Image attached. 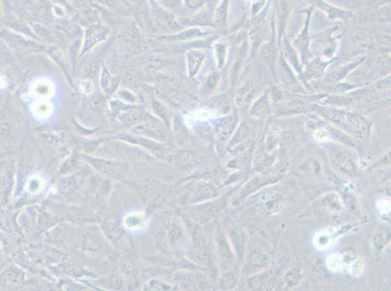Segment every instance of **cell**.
Wrapping results in <instances>:
<instances>
[{
	"mask_svg": "<svg viewBox=\"0 0 391 291\" xmlns=\"http://www.w3.org/2000/svg\"><path fill=\"white\" fill-rule=\"evenodd\" d=\"M122 139L123 140L130 142V143L136 144V145L142 146V148L147 149V150L151 151V153L159 155V157L167 155L166 153L167 149L160 142L150 140V139L143 138V137L141 136H129V135L123 137Z\"/></svg>",
	"mask_w": 391,
	"mask_h": 291,
	"instance_id": "9a60e30c",
	"label": "cell"
},
{
	"mask_svg": "<svg viewBox=\"0 0 391 291\" xmlns=\"http://www.w3.org/2000/svg\"><path fill=\"white\" fill-rule=\"evenodd\" d=\"M326 265L327 268L336 273V272L342 271L345 267V259L341 255L331 254L326 259Z\"/></svg>",
	"mask_w": 391,
	"mask_h": 291,
	"instance_id": "484cf974",
	"label": "cell"
},
{
	"mask_svg": "<svg viewBox=\"0 0 391 291\" xmlns=\"http://www.w3.org/2000/svg\"><path fill=\"white\" fill-rule=\"evenodd\" d=\"M301 279H302L301 268L298 267V265H296V266L291 267V268L286 272L283 279L284 285H285L286 288H294V286L299 283Z\"/></svg>",
	"mask_w": 391,
	"mask_h": 291,
	"instance_id": "d4e9b609",
	"label": "cell"
},
{
	"mask_svg": "<svg viewBox=\"0 0 391 291\" xmlns=\"http://www.w3.org/2000/svg\"><path fill=\"white\" fill-rule=\"evenodd\" d=\"M231 240L234 244V255H238L239 259H245L246 239L243 231L234 229L231 231Z\"/></svg>",
	"mask_w": 391,
	"mask_h": 291,
	"instance_id": "603a6c76",
	"label": "cell"
},
{
	"mask_svg": "<svg viewBox=\"0 0 391 291\" xmlns=\"http://www.w3.org/2000/svg\"><path fill=\"white\" fill-rule=\"evenodd\" d=\"M391 242V224H381L376 228L372 244L376 252H383Z\"/></svg>",
	"mask_w": 391,
	"mask_h": 291,
	"instance_id": "5bb4252c",
	"label": "cell"
},
{
	"mask_svg": "<svg viewBox=\"0 0 391 291\" xmlns=\"http://www.w3.org/2000/svg\"><path fill=\"white\" fill-rule=\"evenodd\" d=\"M301 168H302L303 171L310 173V174L312 175L319 174V173L321 171V165H319V163L314 160L308 162L305 164H304V166Z\"/></svg>",
	"mask_w": 391,
	"mask_h": 291,
	"instance_id": "d6a6232c",
	"label": "cell"
},
{
	"mask_svg": "<svg viewBox=\"0 0 391 291\" xmlns=\"http://www.w3.org/2000/svg\"><path fill=\"white\" fill-rule=\"evenodd\" d=\"M218 196L217 188L210 182L201 181L192 186L184 195V204L197 205L213 200Z\"/></svg>",
	"mask_w": 391,
	"mask_h": 291,
	"instance_id": "ba28073f",
	"label": "cell"
},
{
	"mask_svg": "<svg viewBox=\"0 0 391 291\" xmlns=\"http://www.w3.org/2000/svg\"><path fill=\"white\" fill-rule=\"evenodd\" d=\"M104 148L110 149V153L112 155H116L115 157H119L121 158H146V153L143 151L139 150V148H126L123 145H120V143H110L108 146H104Z\"/></svg>",
	"mask_w": 391,
	"mask_h": 291,
	"instance_id": "ffe728a7",
	"label": "cell"
},
{
	"mask_svg": "<svg viewBox=\"0 0 391 291\" xmlns=\"http://www.w3.org/2000/svg\"><path fill=\"white\" fill-rule=\"evenodd\" d=\"M378 209L379 211H380L381 214H386V213L390 212L391 209V204L390 203V201L385 200V198H383V200H381V201H379Z\"/></svg>",
	"mask_w": 391,
	"mask_h": 291,
	"instance_id": "e575fe53",
	"label": "cell"
},
{
	"mask_svg": "<svg viewBox=\"0 0 391 291\" xmlns=\"http://www.w3.org/2000/svg\"><path fill=\"white\" fill-rule=\"evenodd\" d=\"M214 239L218 250H219L220 257H221L223 270L231 268V267H233L232 264L234 263V259H236V257H234L236 255L234 254L233 250H232V247L230 246L228 239H227L224 232L220 228L217 229V231H215Z\"/></svg>",
	"mask_w": 391,
	"mask_h": 291,
	"instance_id": "8fae6325",
	"label": "cell"
},
{
	"mask_svg": "<svg viewBox=\"0 0 391 291\" xmlns=\"http://www.w3.org/2000/svg\"><path fill=\"white\" fill-rule=\"evenodd\" d=\"M141 198L147 212H153L167 200L165 186H160L154 181L139 182L130 184Z\"/></svg>",
	"mask_w": 391,
	"mask_h": 291,
	"instance_id": "3957f363",
	"label": "cell"
},
{
	"mask_svg": "<svg viewBox=\"0 0 391 291\" xmlns=\"http://www.w3.org/2000/svg\"><path fill=\"white\" fill-rule=\"evenodd\" d=\"M153 233L163 248L172 250L181 244L184 232L177 217L170 213L157 215L153 222Z\"/></svg>",
	"mask_w": 391,
	"mask_h": 291,
	"instance_id": "6da1fadb",
	"label": "cell"
},
{
	"mask_svg": "<svg viewBox=\"0 0 391 291\" xmlns=\"http://www.w3.org/2000/svg\"><path fill=\"white\" fill-rule=\"evenodd\" d=\"M190 233L192 247H193L194 254L198 261L207 268L214 269V262H213L210 248L208 246L205 232L203 227L197 224L190 222Z\"/></svg>",
	"mask_w": 391,
	"mask_h": 291,
	"instance_id": "8992f818",
	"label": "cell"
},
{
	"mask_svg": "<svg viewBox=\"0 0 391 291\" xmlns=\"http://www.w3.org/2000/svg\"><path fill=\"white\" fill-rule=\"evenodd\" d=\"M325 118L343 133L359 140H367L371 136L372 124L361 116L334 111L325 114Z\"/></svg>",
	"mask_w": 391,
	"mask_h": 291,
	"instance_id": "7a4b0ae2",
	"label": "cell"
},
{
	"mask_svg": "<svg viewBox=\"0 0 391 291\" xmlns=\"http://www.w3.org/2000/svg\"><path fill=\"white\" fill-rule=\"evenodd\" d=\"M84 182L85 178L82 175H70L59 181L58 188L61 193L73 194L82 188Z\"/></svg>",
	"mask_w": 391,
	"mask_h": 291,
	"instance_id": "ac0fdd59",
	"label": "cell"
},
{
	"mask_svg": "<svg viewBox=\"0 0 391 291\" xmlns=\"http://www.w3.org/2000/svg\"><path fill=\"white\" fill-rule=\"evenodd\" d=\"M83 158L96 171H98L99 175L106 178L120 180V181L127 179L128 171H129L127 163L115 162V160H108V158L91 157V155H83Z\"/></svg>",
	"mask_w": 391,
	"mask_h": 291,
	"instance_id": "277c9868",
	"label": "cell"
},
{
	"mask_svg": "<svg viewBox=\"0 0 391 291\" xmlns=\"http://www.w3.org/2000/svg\"><path fill=\"white\" fill-rule=\"evenodd\" d=\"M28 191L32 193H39L43 188V183L41 180L37 178H30L27 183Z\"/></svg>",
	"mask_w": 391,
	"mask_h": 291,
	"instance_id": "4dcf8cb0",
	"label": "cell"
},
{
	"mask_svg": "<svg viewBox=\"0 0 391 291\" xmlns=\"http://www.w3.org/2000/svg\"><path fill=\"white\" fill-rule=\"evenodd\" d=\"M146 290H172V285H168V283H163V281L160 280H152L149 281L146 285Z\"/></svg>",
	"mask_w": 391,
	"mask_h": 291,
	"instance_id": "f546056e",
	"label": "cell"
},
{
	"mask_svg": "<svg viewBox=\"0 0 391 291\" xmlns=\"http://www.w3.org/2000/svg\"><path fill=\"white\" fill-rule=\"evenodd\" d=\"M48 85H39L35 89V94L39 96L44 97L48 96L50 94V89Z\"/></svg>",
	"mask_w": 391,
	"mask_h": 291,
	"instance_id": "d590c367",
	"label": "cell"
},
{
	"mask_svg": "<svg viewBox=\"0 0 391 291\" xmlns=\"http://www.w3.org/2000/svg\"><path fill=\"white\" fill-rule=\"evenodd\" d=\"M374 168L391 167V150L381 155L375 163L372 165Z\"/></svg>",
	"mask_w": 391,
	"mask_h": 291,
	"instance_id": "1f68e13d",
	"label": "cell"
},
{
	"mask_svg": "<svg viewBox=\"0 0 391 291\" xmlns=\"http://www.w3.org/2000/svg\"><path fill=\"white\" fill-rule=\"evenodd\" d=\"M103 226V231L106 232V235L108 236L109 240L112 241L114 244H118L119 247H123V246L128 247L130 244L129 238L115 222H104Z\"/></svg>",
	"mask_w": 391,
	"mask_h": 291,
	"instance_id": "2e32d148",
	"label": "cell"
},
{
	"mask_svg": "<svg viewBox=\"0 0 391 291\" xmlns=\"http://www.w3.org/2000/svg\"><path fill=\"white\" fill-rule=\"evenodd\" d=\"M283 167L277 166L276 168H272V169L268 170L264 173H261V174L255 176L254 178L250 180L243 186L241 191L238 193L237 196V201H241L245 200V198L248 197L250 194L255 193L258 189L262 188L263 186H266V184H274L276 182L279 181V178L283 176L284 172Z\"/></svg>",
	"mask_w": 391,
	"mask_h": 291,
	"instance_id": "52a82bcc",
	"label": "cell"
},
{
	"mask_svg": "<svg viewBox=\"0 0 391 291\" xmlns=\"http://www.w3.org/2000/svg\"><path fill=\"white\" fill-rule=\"evenodd\" d=\"M112 191V184L108 178L103 176H94L87 183V196L90 200L101 203L108 200Z\"/></svg>",
	"mask_w": 391,
	"mask_h": 291,
	"instance_id": "9c48e42d",
	"label": "cell"
},
{
	"mask_svg": "<svg viewBox=\"0 0 391 291\" xmlns=\"http://www.w3.org/2000/svg\"><path fill=\"white\" fill-rule=\"evenodd\" d=\"M134 131L137 134L146 135L147 137L155 139V140H162L166 137V127H163L157 120L150 118L144 120L141 124L136 125Z\"/></svg>",
	"mask_w": 391,
	"mask_h": 291,
	"instance_id": "4fadbf2b",
	"label": "cell"
},
{
	"mask_svg": "<svg viewBox=\"0 0 391 291\" xmlns=\"http://www.w3.org/2000/svg\"><path fill=\"white\" fill-rule=\"evenodd\" d=\"M193 208L195 211H190L191 216L195 221L198 222L208 221L219 212V208L217 205L210 203V201L205 202V204L201 203L200 205L195 206Z\"/></svg>",
	"mask_w": 391,
	"mask_h": 291,
	"instance_id": "d6986e66",
	"label": "cell"
},
{
	"mask_svg": "<svg viewBox=\"0 0 391 291\" xmlns=\"http://www.w3.org/2000/svg\"><path fill=\"white\" fill-rule=\"evenodd\" d=\"M328 157L334 168L343 176L354 177L357 174V157L345 147L331 146Z\"/></svg>",
	"mask_w": 391,
	"mask_h": 291,
	"instance_id": "5b68a950",
	"label": "cell"
},
{
	"mask_svg": "<svg viewBox=\"0 0 391 291\" xmlns=\"http://www.w3.org/2000/svg\"><path fill=\"white\" fill-rule=\"evenodd\" d=\"M174 160L175 164L179 165V167L189 169V168L197 166L198 163L201 162V158L198 153L188 151L179 153V155H175Z\"/></svg>",
	"mask_w": 391,
	"mask_h": 291,
	"instance_id": "44dd1931",
	"label": "cell"
},
{
	"mask_svg": "<svg viewBox=\"0 0 391 291\" xmlns=\"http://www.w3.org/2000/svg\"><path fill=\"white\" fill-rule=\"evenodd\" d=\"M379 193H380L381 196H383V197L391 198V179L386 181L385 183H383V186H380Z\"/></svg>",
	"mask_w": 391,
	"mask_h": 291,
	"instance_id": "836d02e7",
	"label": "cell"
},
{
	"mask_svg": "<svg viewBox=\"0 0 391 291\" xmlns=\"http://www.w3.org/2000/svg\"><path fill=\"white\" fill-rule=\"evenodd\" d=\"M175 279L180 288L185 290H205L208 286L207 277L198 271L179 272Z\"/></svg>",
	"mask_w": 391,
	"mask_h": 291,
	"instance_id": "30bf717a",
	"label": "cell"
},
{
	"mask_svg": "<svg viewBox=\"0 0 391 291\" xmlns=\"http://www.w3.org/2000/svg\"><path fill=\"white\" fill-rule=\"evenodd\" d=\"M146 219L141 213H130L125 217L124 224L130 230H137L146 226Z\"/></svg>",
	"mask_w": 391,
	"mask_h": 291,
	"instance_id": "cb8c5ba5",
	"label": "cell"
},
{
	"mask_svg": "<svg viewBox=\"0 0 391 291\" xmlns=\"http://www.w3.org/2000/svg\"><path fill=\"white\" fill-rule=\"evenodd\" d=\"M270 262H271V259H270L269 255L258 252V250H252L245 259V273L250 276L260 273L269 266Z\"/></svg>",
	"mask_w": 391,
	"mask_h": 291,
	"instance_id": "7c38bea8",
	"label": "cell"
},
{
	"mask_svg": "<svg viewBox=\"0 0 391 291\" xmlns=\"http://www.w3.org/2000/svg\"><path fill=\"white\" fill-rule=\"evenodd\" d=\"M334 237L333 233L329 231L319 232L314 238L315 247L321 248V250H325L333 242Z\"/></svg>",
	"mask_w": 391,
	"mask_h": 291,
	"instance_id": "4316f807",
	"label": "cell"
},
{
	"mask_svg": "<svg viewBox=\"0 0 391 291\" xmlns=\"http://www.w3.org/2000/svg\"><path fill=\"white\" fill-rule=\"evenodd\" d=\"M365 268V263L363 260L361 259H353L350 264V273L352 274V276L357 277L361 276L362 273H363Z\"/></svg>",
	"mask_w": 391,
	"mask_h": 291,
	"instance_id": "f1b7e54d",
	"label": "cell"
},
{
	"mask_svg": "<svg viewBox=\"0 0 391 291\" xmlns=\"http://www.w3.org/2000/svg\"><path fill=\"white\" fill-rule=\"evenodd\" d=\"M237 118L229 117L222 119L215 125V134L218 141L225 143L229 140L237 129Z\"/></svg>",
	"mask_w": 391,
	"mask_h": 291,
	"instance_id": "e0dca14e",
	"label": "cell"
},
{
	"mask_svg": "<svg viewBox=\"0 0 391 291\" xmlns=\"http://www.w3.org/2000/svg\"><path fill=\"white\" fill-rule=\"evenodd\" d=\"M239 268L233 266L231 268L225 269L222 271V277L220 279V285L224 290H233L239 281Z\"/></svg>",
	"mask_w": 391,
	"mask_h": 291,
	"instance_id": "7402d4cb",
	"label": "cell"
},
{
	"mask_svg": "<svg viewBox=\"0 0 391 291\" xmlns=\"http://www.w3.org/2000/svg\"><path fill=\"white\" fill-rule=\"evenodd\" d=\"M312 136H314L315 141L325 143V142L330 140L331 131L327 127H319V129L314 130Z\"/></svg>",
	"mask_w": 391,
	"mask_h": 291,
	"instance_id": "83f0119b",
	"label": "cell"
}]
</instances>
